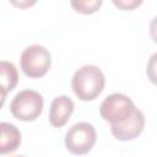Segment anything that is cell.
Returning <instances> with one entry per match:
<instances>
[{"instance_id":"obj_12","label":"cell","mask_w":157,"mask_h":157,"mask_svg":"<svg viewBox=\"0 0 157 157\" xmlns=\"http://www.w3.org/2000/svg\"><path fill=\"white\" fill-rule=\"evenodd\" d=\"M141 2L142 1H136V0H129V1H126V0H118V1L113 0V4L115 6L123 9V10H131V9L136 7V6H139Z\"/></svg>"},{"instance_id":"obj_2","label":"cell","mask_w":157,"mask_h":157,"mask_svg":"<svg viewBox=\"0 0 157 157\" xmlns=\"http://www.w3.org/2000/svg\"><path fill=\"white\" fill-rule=\"evenodd\" d=\"M43 97L39 92L33 90L20 91L11 101V114L22 121L36 120L43 112Z\"/></svg>"},{"instance_id":"obj_6","label":"cell","mask_w":157,"mask_h":157,"mask_svg":"<svg viewBox=\"0 0 157 157\" xmlns=\"http://www.w3.org/2000/svg\"><path fill=\"white\" fill-rule=\"evenodd\" d=\"M145 128V115L140 109H135V112L126 120L119 124L110 125L112 135L119 141H128L137 137Z\"/></svg>"},{"instance_id":"obj_3","label":"cell","mask_w":157,"mask_h":157,"mask_svg":"<svg viewBox=\"0 0 157 157\" xmlns=\"http://www.w3.org/2000/svg\"><path fill=\"white\" fill-rule=\"evenodd\" d=\"M21 69L28 77L38 78L44 76L52 65L49 50L39 44L27 47L21 54Z\"/></svg>"},{"instance_id":"obj_11","label":"cell","mask_w":157,"mask_h":157,"mask_svg":"<svg viewBox=\"0 0 157 157\" xmlns=\"http://www.w3.org/2000/svg\"><path fill=\"white\" fill-rule=\"evenodd\" d=\"M146 74L148 80L157 86V53L152 54L148 59L147 66H146Z\"/></svg>"},{"instance_id":"obj_1","label":"cell","mask_w":157,"mask_h":157,"mask_svg":"<svg viewBox=\"0 0 157 157\" xmlns=\"http://www.w3.org/2000/svg\"><path fill=\"white\" fill-rule=\"evenodd\" d=\"M105 77L102 70L96 65H83L75 71L71 87L74 93L81 101H93L104 90Z\"/></svg>"},{"instance_id":"obj_8","label":"cell","mask_w":157,"mask_h":157,"mask_svg":"<svg viewBox=\"0 0 157 157\" xmlns=\"http://www.w3.org/2000/svg\"><path fill=\"white\" fill-rule=\"evenodd\" d=\"M1 129V144H0V153L5 155L9 152H13L21 144V132L20 130L10 123L2 121L0 124Z\"/></svg>"},{"instance_id":"obj_7","label":"cell","mask_w":157,"mask_h":157,"mask_svg":"<svg viewBox=\"0 0 157 157\" xmlns=\"http://www.w3.org/2000/svg\"><path fill=\"white\" fill-rule=\"evenodd\" d=\"M74 112V102L70 97L63 94L53 99L49 109V123L55 128L64 126Z\"/></svg>"},{"instance_id":"obj_13","label":"cell","mask_w":157,"mask_h":157,"mask_svg":"<svg viewBox=\"0 0 157 157\" xmlns=\"http://www.w3.org/2000/svg\"><path fill=\"white\" fill-rule=\"evenodd\" d=\"M150 34H151L152 40L157 44V16H155L151 20V23H150Z\"/></svg>"},{"instance_id":"obj_4","label":"cell","mask_w":157,"mask_h":157,"mask_svg":"<svg viewBox=\"0 0 157 157\" xmlns=\"http://www.w3.org/2000/svg\"><path fill=\"white\" fill-rule=\"evenodd\" d=\"M136 107L130 97L124 93L109 94L99 107L101 117L110 125L123 123L135 112Z\"/></svg>"},{"instance_id":"obj_14","label":"cell","mask_w":157,"mask_h":157,"mask_svg":"<svg viewBox=\"0 0 157 157\" xmlns=\"http://www.w3.org/2000/svg\"><path fill=\"white\" fill-rule=\"evenodd\" d=\"M16 157H25V156H16Z\"/></svg>"},{"instance_id":"obj_9","label":"cell","mask_w":157,"mask_h":157,"mask_svg":"<svg viewBox=\"0 0 157 157\" xmlns=\"http://www.w3.org/2000/svg\"><path fill=\"white\" fill-rule=\"evenodd\" d=\"M18 75L16 66L11 61L2 60L1 61V93H2V103L5 101L6 93L9 91H12L15 86L17 85Z\"/></svg>"},{"instance_id":"obj_5","label":"cell","mask_w":157,"mask_h":157,"mask_svg":"<svg viewBox=\"0 0 157 157\" xmlns=\"http://www.w3.org/2000/svg\"><path fill=\"white\" fill-rule=\"evenodd\" d=\"M97 135L92 124L77 123L72 125L65 135V146L74 155H85L92 150Z\"/></svg>"},{"instance_id":"obj_10","label":"cell","mask_w":157,"mask_h":157,"mask_svg":"<svg viewBox=\"0 0 157 157\" xmlns=\"http://www.w3.org/2000/svg\"><path fill=\"white\" fill-rule=\"evenodd\" d=\"M70 5L75 9V11L85 13V15H90V13L96 12L101 7L102 1L101 0H92V1H88V0L81 1V0H78V1H71Z\"/></svg>"}]
</instances>
